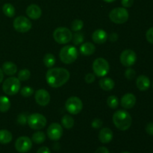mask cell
I'll use <instances>...</instances> for the list:
<instances>
[{"mask_svg": "<svg viewBox=\"0 0 153 153\" xmlns=\"http://www.w3.org/2000/svg\"><path fill=\"white\" fill-rule=\"evenodd\" d=\"M12 134L6 129L0 130V143L7 144L12 140Z\"/></svg>", "mask_w": 153, "mask_h": 153, "instance_id": "cell-23", "label": "cell"}, {"mask_svg": "<svg viewBox=\"0 0 153 153\" xmlns=\"http://www.w3.org/2000/svg\"><path fill=\"white\" fill-rule=\"evenodd\" d=\"M31 76V73L28 69L21 70L18 73V79L19 81H27Z\"/></svg>", "mask_w": 153, "mask_h": 153, "instance_id": "cell-31", "label": "cell"}, {"mask_svg": "<svg viewBox=\"0 0 153 153\" xmlns=\"http://www.w3.org/2000/svg\"><path fill=\"white\" fill-rule=\"evenodd\" d=\"M47 135L52 140H58L63 135V128L57 123H52L47 129Z\"/></svg>", "mask_w": 153, "mask_h": 153, "instance_id": "cell-13", "label": "cell"}, {"mask_svg": "<svg viewBox=\"0 0 153 153\" xmlns=\"http://www.w3.org/2000/svg\"><path fill=\"white\" fill-rule=\"evenodd\" d=\"M92 39L94 43L97 44H102L105 43L108 39V34L102 29H97L93 33Z\"/></svg>", "mask_w": 153, "mask_h": 153, "instance_id": "cell-17", "label": "cell"}, {"mask_svg": "<svg viewBox=\"0 0 153 153\" xmlns=\"http://www.w3.org/2000/svg\"><path fill=\"white\" fill-rule=\"evenodd\" d=\"M32 148V140L26 136H22L16 139L15 149L20 153L28 152Z\"/></svg>", "mask_w": 153, "mask_h": 153, "instance_id": "cell-11", "label": "cell"}, {"mask_svg": "<svg viewBox=\"0 0 153 153\" xmlns=\"http://www.w3.org/2000/svg\"><path fill=\"white\" fill-rule=\"evenodd\" d=\"M61 123L65 128L70 129L73 127L75 124L74 119L70 115H64L61 119Z\"/></svg>", "mask_w": 153, "mask_h": 153, "instance_id": "cell-25", "label": "cell"}, {"mask_svg": "<svg viewBox=\"0 0 153 153\" xmlns=\"http://www.w3.org/2000/svg\"><path fill=\"white\" fill-rule=\"evenodd\" d=\"M2 11L7 17H13L15 15V7L10 3H6L2 6Z\"/></svg>", "mask_w": 153, "mask_h": 153, "instance_id": "cell-27", "label": "cell"}, {"mask_svg": "<svg viewBox=\"0 0 153 153\" xmlns=\"http://www.w3.org/2000/svg\"><path fill=\"white\" fill-rule=\"evenodd\" d=\"M99 85H100V88H102L103 91H110L114 89L115 84L111 79L106 77L100 79V81L99 82Z\"/></svg>", "mask_w": 153, "mask_h": 153, "instance_id": "cell-21", "label": "cell"}, {"mask_svg": "<svg viewBox=\"0 0 153 153\" xmlns=\"http://www.w3.org/2000/svg\"><path fill=\"white\" fill-rule=\"evenodd\" d=\"M61 61L65 64H70L74 62L78 58V51L75 46H64L61 49L59 53Z\"/></svg>", "mask_w": 153, "mask_h": 153, "instance_id": "cell-3", "label": "cell"}, {"mask_svg": "<svg viewBox=\"0 0 153 153\" xmlns=\"http://www.w3.org/2000/svg\"><path fill=\"white\" fill-rule=\"evenodd\" d=\"M121 153H130V152H121Z\"/></svg>", "mask_w": 153, "mask_h": 153, "instance_id": "cell-46", "label": "cell"}, {"mask_svg": "<svg viewBox=\"0 0 153 153\" xmlns=\"http://www.w3.org/2000/svg\"><path fill=\"white\" fill-rule=\"evenodd\" d=\"M20 94L21 95L24 97H31V96L34 94V89H33L32 88H31V87L25 86L21 89Z\"/></svg>", "mask_w": 153, "mask_h": 153, "instance_id": "cell-33", "label": "cell"}, {"mask_svg": "<svg viewBox=\"0 0 153 153\" xmlns=\"http://www.w3.org/2000/svg\"><path fill=\"white\" fill-rule=\"evenodd\" d=\"M121 4L123 7H130L134 4V0H121Z\"/></svg>", "mask_w": 153, "mask_h": 153, "instance_id": "cell-39", "label": "cell"}, {"mask_svg": "<svg viewBox=\"0 0 153 153\" xmlns=\"http://www.w3.org/2000/svg\"><path fill=\"white\" fill-rule=\"evenodd\" d=\"M28 115L26 113L21 114L18 116L17 122L19 123L20 125H25L27 123V120H28Z\"/></svg>", "mask_w": 153, "mask_h": 153, "instance_id": "cell-34", "label": "cell"}, {"mask_svg": "<svg viewBox=\"0 0 153 153\" xmlns=\"http://www.w3.org/2000/svg\"><path fill=\"white\" fill-rule=\"evenodd\" d=\"M13 25L16 31L20 33L28 32L32 27L31 22L27 17L23 16H19L13 20Z\"/></svg>", "mask_w": 153, "mask_h": 153, "instance_id": "cell-10", "label": "cell"}, {"mask_svg": "<svg viewBox=\"0 0 153 153\" xmlns=\"http://www.w3.org/2000/svg\"><path fill=\"white\" fill-rule=\"evenodd\" d=\"M46 118L43 114L38 113L31 114L28 117L27 123L29 127L34 130H40L44 128L46 125Z\"/></svg>", "mask_w": 153, "mask_h": 153, "instance_id": "cell-6", "label": "cell"}, {"mask_svg": "<svg viewBox=\"0 0 153 153\" xmlns=\"http://www.w3.org/2000/svg\"><path fill=\"white\" fill-rule=\"evenodd\" d=\"M113 122L115 126L121 131H126L131 125V115L125 110H118L113 115Z\"/></svg>", "mask_w": 153, "mask_h": 153, "instance_id": "cell-2", "label": "cell"}, {"mask_svg": "<svg viewBox=\"0 0 153 153\" xmlns=\"http://www.w3.org/2000/svg\"><path fill=\"white\" fill-rule=\"evenodd\" d=\"M56 60H55V56L51 53H47L44 55L43 58V63H44L45 66L48 68H51L53 67L55 64Z\"/></svg>", "mask_w": 153, "mask_h": 153, "instance_id": "cell-28", "label": "cell"}, {"mask_svg": "<svg viewBox=\"0 0 153 153\" xmlns=\"http://www.w3.org/2000/svg\"><path fill=\"white\" fill-rule=\"evenodd\" d=\"M137 61V55L131 49H126L120 55V62L123 66L130 67Z\"/></svg>", "mask_w": 153, "mask_h": 153, "instance_id": "cell-12", "label": "cell"}, {"mask_svg": "<svg viewBox=\"0 0 153 153\" xmlns=\"http://www.w3.org/2000/svg\"><path fill=\"white\" fill-rule=\"evenodd\" d=\"M107 104L109 106V108L112 109H115L118 107L119 105V100L115 96H110L108 97L107 100Z\"/></svg>", "mask_w": 153, "mask_h": 153, "instance_id": "cell-29", "label": "cell"}, {"mask_svg": "<svg viewBox=\"0 0 153 153\" xmlns=\"http://www.w3.org/2000/svg\"><path fill=\"white\" fill-rule=\"evenodd\" d=\"M136 103V97L132 94H126L121 99L120 104L126 109L132 108Z\"/></svg>", "mask_w": 153, "mask_h": 153, "instance_id": "cell-15", "label": "cell"}, {"mask_svg": "<svg viewBox=\"0 0 153 153\" xmlns=\"http://www.w3.org/2000/svg\"><path fill=\"white\" fill-rule=\"evenodd\" d=\"M85 82L88 84H91L95 81V75L93 74V73H88V74L85 76Z\"/></svg>", "mask_w": 153, "mask_h": 153, "instance_id": "cell-38", "label": "cell"}, {"mask_svg": "<svg viewBox=\"0 0 153 153\" xmlns=\"http://www.w3.org/2000/svg\"><path fill=\"white\" fill-rule=\"evenodd\" d=\"M73 44L76 46H79L81 43H83L84 40H85V37H84L83 34L81 32H76V34L73 36Z\"/></svg>", "mask_w": 153, "mask_h": 153, "instance_id": "cell-30", "label": "cell"}, {"mask_svg": "<svg viewBox=\"0 0 153 153\" xmlns=\"http://www.w3.org/2000/svg\"><path fill=\"white\" fill-rule=\"evenodd\" d=\"M53 37L55 42L59 44H66L72 40L73 34L69 28L66 27H59L54 31Z\"/></svg>", "mask_w": 153, "mask_h": 153, "instance_id": "cell-5", "label": "cell"}, {"mask_svg": "<svg viewBox=\"0 0 153 153\" xmlns=\"http://www.w3.org/2000/svg\"><path fill=\"white\" fill-rule=\"evenodd\" d=\"M26 14L29 18L32 19H37L41 16V8L37 4H30L26 9Z\"/></svg>", "mask_w": 153, "mask_h": 153, "instance_id": "cell-16", "label": "cell"}, {"mask_svg": "<svg viewBox=\"0 0 153 153\" xmlns=\"http://www.w3.org/2000/svg\"><path fill=\"white\" fill-rule=\"evenodd\" d=\"M3 79H4V73H3L2 70L0 68V84L2 82Z\"/></svg>", "mask_w": 153, "mask_h": 153, "instance_id": "cell-44", "label": "cell"}, {"mask_svg": "<svg viewBox=\"0 0 153 153\" xmlns=\"http://www.w3.org/2000/svg\"><path fill=\"white\" fill-rule=\"evenodd\" d=\"M152 87H153V83H152Z\"/></svg>", "mask_w": 153, "mask_h": 153, "instance_id": "cell-47", "label": "cell"}, {"mask_svg": "<svg viewBox=\"0 0 153 153\" xmlns=\"http://www.w3.org/2000/svg\"><path fill=\"white\" fill-rule=\"evenodd\" d=\"M37 153H51L50 149L46 146H42L37 150Z\"/></svg>", "mask_w": 153, "mask_h": 153, "instance_id": "cell-41", "label": "cell"}, {"mask_svg": "<svg viewBox=\"0 0 153 153\" xmlns=\"http://www.w3.org/2000/svg\"><path fill=\"white\" fill-rule=\"evenodd\" d=\"M102 126V120L99 118L94 120L92 122V127L94 128H100Z\"/></svg>", "mask_w": 153, "mask_h": 153, "instance_id": "cell-37", "label": "cell"}, {"mask_svg": "<svg viewBox=\"0 0 153 153\" xmlns=\"http://www.w3.org/2000/svg\"><path fill=\"white\" fill-rule=\"evenodd\" d=\"M95 153H110L109 150L106 147L104 146H101V147H99L98 149L96 150Z\"/></svg>", "mask_w": 153, "mask_h": 153, "instance_id": "cell-42", "label": "cell"}, {"mask_svg": "<svg viewBox=\"0 0 153 153\" xmlns=\"http://www.w3.org/2000/svg\"><path fill=\"white\" fill-rule=\"evenodd\" d=\"M136 73L133 69L131 68H128L126 70L125 72V76L126 79H129V80H131V79H134L135 77Z\"/></svg>", "mask_w": 153, "mask_h": 153, "instance_id": "cell-35", "label": "cell"}, {"mask_svg": "<svg viewBox=\"0 0 153 153\" xmlns=\"http://www.w3.org/2000/svg\"><path fill=\"white\" fill-rule=\"evenodd\" d=\"M128 12L125 7H115L109 13L110 19L116 24L125 23L128 19Z\"/></svg>", "mask_w": 153, "mask_h": 153, "instance_id": "cell-8", "label": "cell"}, {"mask_svg": "<svg viewBox=\"0 0 153 153\" xmlns=\"http://www.w3.org/2000/svg\"><path fill=\"white\" fill-rule=\"evenodd\" d=\"M104 1H105V2H108V3H111V2H113V1H115L116 0H103Z\"/></svg>", "mask_w": 153, "mask_h": 153, "instance_id": "cell-45", "label": "cell"}, {"mask_svg": "<svg viewBox=\"0 0 153 153\" xmlns=\"http://www.w3.org/2000/svg\"><path fill=\"white\" fill-rule=\"evenodd\" d=\"M69 71L62 67L49 69L46 74V80L48 85L53 88H60L65 85L70 79Z\"/></svg>", "mask_w": 153, "mask_h": 153, "instance_id": "cell-1", "label": "cell"}, {"mask_svg": "<svg viewBox=\"0 0 153 153\" xmlns=\"http://www.w3.org/2000/svg\"><path fill=\"white\" fill-rule=\"evenodd\" d=\"M146 131L149 135H153V123H149L146 127Z\"/></svg>", "mask_w": 153, "mask_h": 153, "instance_id": "cell-40", "label": "cell"}, {"mask_svg": "<svg viewBox=\"0 0 153 153\" xmlns=\"http://www.w3.org/2000/svg\"><path fill=\"white\" fill-rule=\"evenodd\" d=\"M96 48L92 43H85L80 46V52L84 55H91L95 52Z\"/></svg>", "mask_w": 153, "mask_h": 153, "instance_id": "cell-22", "label": "cell"}, {"mask_svg": "<svg viewBox=\"0 0 153 153\" xmlns=\"http://www.w3.org/2000/svg\"><path fill=\"white\" fill-rule=\"evenodd\" d=\"M146 40H148L149 43L153 44V27L149 28L148 31H146Z\"/></svg>", "mask_w": 153, "mask_h": 153, "instance_id": "cell-36", "label": "cell"}, {"mask_svg": "<svg viewBox=\"0 0 153 153\" xmlns=\"http://www.w3.org/2000/svg\"><path fill=\"white\" fill-rule=\"evenodd\" d=\"M110 66L108 62L103 58H98L93 63V70L98 77H104L108 73Z\"/></svg>", "mask_w": 153, "mask_h": 153, "instance_id": "cell-7", "label": "cell"}, {"mask_svg": "<svg viewBox=\"0 0 153 153\" xmlns=\"http://www.w3.org/2000/svg\"><path fill=\"white\" fill-rule=\"evenodd\" d=\"M136 85H137V88L140 91H145L149 89V87H150V80H149L147 76H144V75H141V76H139L137 78Z\"/></svg>", "mask_w": 153, "mask_h": 153, "instance_id": "cell-19", "label": "cell"}, {"mask_svg": "<svg viewBox=\"0 0 153 153\" xmlns=\"http://www.w3.org/2000/svg\"><path fill=\"white\" fill-rule=\"evenodd\" d=\"M31 139H32L33 142L37 143V144L43 143L45 141V140H46V134L43 131H37L32 134Z\"/></svg>", "mask_w": 153, "mask_h": 153, "instance_id": "cell-26", "label": "cell"}, {"mask_svg": "<svg viewBox=\"0 0 153 153\" xmlns=\"http://www.w3.org/2000/svg\"><path fill=\"white\" fill-rule=\"evenodd\" d=\"M1 70H2L3 73L4 74L10 76L16 74V73L17 72V67H16V65L14 63L10 62V61H7V62H4L2 64Z\"/></svg>", "mask_w": 153, "mask_h": 153, "instance_id": "cell-20", "label": "cell"}, {"mask_svg": "<svg viewBox=\"0 0 153 153\" xmlns=\"http://www.w3.org/2000/svg\"><path fill=\"white\" fill-rule=\"evenodd\" d=\"M113 139V131L109 128H103L99 133V140L102 143H108Z\"/></svg>", "mask_w": 153, "mask_h": 153, "instance_id": "cell-18", "label": "cell"}, {"mask_svg": "<svg viewBox=\"0 0 153 153\" xmlns=\"http://www.w3.org/2000/svg\"><path fill=\"white\" fill-rule=\"evenodd\" d=\"M10 108V102L7 97H0V112L5 113Z\"/></svg>", "mask_w": 153, "mask_h": 153, "instance_id": "cell-24", "label": "cell"}, {"mask_svg": "<svg viewBox=\"0 0 153 153\" xmlns=\"http://www.w3.org/2000/svg\"><path fill=\"white\" fill-rule=\"evenodd\" d=\"M84 26V22L83 21L81 20V19H75L71 24V28L73 31H79L80 30H82V28Z\"/></svg>", "mask_w": 153, "mask_h": 153, "instance_id": "cell-32", "label": "cell"}, {"mask_svg": "<svg viewBox=\"0 0 153 153\" xmlns=\"http://www.w3.org/2000/svg\"><path fill=\"white\" fill-rule=\"evenodd\" d=\"M21 83L18 78L9 77L3 82L2 90L4 94L9 96H13L19 92Z\"/></svg>", "mask_w": 153, "mask_h": 153, "instance_id": "cell-4", "label": "cell"}, {"mask_svg": "<svg viewBox=\"0 0 153 153\" xmlns=\"http://www.w3.org/2000/svg\"><path fill=\"white\" fill-rule=\"evenodd\" d=\"M65 108L71 114H78L83 108L82 101L77 97H71L66 101Z\"/></svg>", "mask_w": 153, "mask_h": 153, "instance_id": "cell-9", "label": "cell"}, {"mask_svg": "<svg viewBox=\"0 0 153 153\" xmlns=\"http://www.w3.org/2000/svg\"><path fill=\"white\" fill-rule=\"evenodd\" d=\"M117 38H118V35L117 33H111V34H110V37H109V39H110L111 41L112 42L117 41Z\"/></svg>", "mask_w": 153, "mask_h": 153, "instance_id": "cell-43", "label": "cell"}, {"mask_svg": "<svg viewBox=\"0 0 153 153\" xmlns=\"http://www.w3.org/2000/svg\"><path fill=\"white\" fill-rule=\"evenodd\" d=\"M34 98L36 102L40 106H46L50 102V95L49 92L44 89L37 90L35 92Z\"/></svg>", "mask_w": 153, "mask_h": 153, "instance_id": "cell-14", "label": "cell"}]
</instances>
